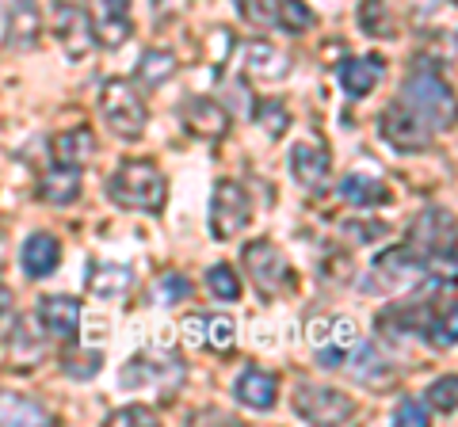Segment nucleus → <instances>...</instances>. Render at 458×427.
I'll return each instance as SVG.
<instances>
[{
  "label": "nucleus",
  "instance_id": "f257e3e1",
  "mask_svg": "<svg viewBox=\"0 0 458 427\" xmlns=\"http://www.w3.org/2000/svg\"><path fill=\"white\" fill-rule=\"evenodd\" d=\"M107 198L123 210L161 214L168 198L165 172L153 161H123L107 180Z\"/></svg>",
  "mask_w": 458,
  "mask_h": 427
},
{
  "label": "nucleus",
  "instance_id": "f03ea898",
  "mask_svg": "<svg viewBox=\"0 0 458 427\" xmlns=\"http://www.w3.org/2000/svg\"><path fill=\"white\" fill-rule=\"evenodd\" d=\"M409 248L420 255L428 272L454 275V218L443 206H428L409 230Z\"/></svg>",
  "mask_w": 458,
  "mask_h": 427
},
{
  "label": "nucleus",
  "instance_id": "7ed1b4c3",
  "mask_svg": "<svg viewBox=\"0 0 458 427\" xmlns=\"http://www.w3.org/2000/svg\"><path fill=\"white\" fill-rule=\"evenodd\" d=\"M99 115H104L107 130L123 141H138L149 126V107L141 99L138 84L123 80V77H111L99 92Z\"/></svg>",
  "mask_w": 458,
  "mask_h": 427
},
{
  "label": "nucleus",
  "instance_id": "20e7f679",
  "mask_svg": "<svg viewBox=\"0 0 458 427\" xmlns=\"http://www.w3.org/2000/svg\"><path fill=\"white\" fill-rule=\"evenodd\" d=\"M401 99L420 111L424 122L432 126V130H451L454 126V99H451V84L443 80L439 73L432 69H417V73H409L405 88H401Z\"/></svg>",
  "mask_w": 458,
  "mask_h": 427
},
{
  "label": "nucleus",
  "instance_id": "39448f33",
  "mask_svg": "<svg viewBox=\"0 0 458 427\" xmlns=\"http://www.w3.org/2000/svg\"><path fill=\"white\" fill-rule=\"evenodd\" d=\"M241 264H245V272L252 275L256 290L264 297H279L294 290V267L283 255V248L271 245V240H249L245 252H241Z\"/></svg>",
  "mask_w": 458,
  "mask_h": 427
},
{
  "label": "nucleus",
  "instance_id": "423d86ee",
  "mask_svg": "<svg viewBox=\"0 0 458 427\" xmlns=\"http://www.w3.org/2000/svg\"><path fill=\"white\" fill-rule=\"evenodd\" d=\"M378 134L397 153H424V149H432V138H436V130L424 122V115L412 111L405 99H397V104H390L378 115Z\"/></svg>",
  "mask_w": 458,
  "mask_h": 427
},
{
  "label": "nucleus",
  "instance_id": "0eeeda50",
  "mask_svg": "<svg viewBox=\"0 0 458 427\" xmlns=\"http://www.w3.org/2000/svg\"><path fill=\"white\" fill-rule=\"evenodd\" d=\"M291 408L306 423H348L355 416L352 397H344L333 386H313V381H298L291 393Z\"/></svg>",
  "mask_w": 458,
  "mask_h": 427
},
{
  "label": "nucleus",
  "instance_id": "6e6552de",
  "mask_svg": "<svg viewBox=\"0 0 458 427\" xmlns=\"http://www.w3.org/2000/svg\"><path fill=\"white\" fill-rule=\"evenodd\" d=\"M252 222V198L237 180H218L210 195V237L229 240Z\"/></svg>",
  "mask_w": 458,
  "mask_h": 427
},
{
  "label": "nucleus",
  "instance_id": "1a4fd4ad",
  "mask_svg": "<svg viewBox=\"0 0 458 427\" xmlns=\"http://www.w3.org/2000/svg\"><path fill=\"white\" fill-rule=\"evenodd\" d=\"M310 339L318 347V363L325 370H336L348 363V355L360 347V324L352 317H325V321H313L310 324Z\"/></svg>",
  "mask_w": 458,
  "mask_h": 427
},
{
  "label": "nucleus",
  "instance_id": "9d476101",
  "mask_svg": "<svg viewBox=\"0 0 458 427\" xmlns=\"http://www.w3.org/2000/svg\"><path fill=\"white\" fill-rule=\"evenodd\" d=\"M119 381L126 389L131 386H138V389L141 386H157L161 397L168 401V397L180 389V381H183V363L180 359H149V355H134V359L123 366Z\"/></svg>",
  "mask_w": 458,
  "mask_h": 427
},
{
  "label": "nucleus",
  "instance_id": "9b49d317",
  "mask_svg": "<svg viewBox=\"0 0 458 427\" xmlns=\"http://www.w3.org/2000/svg\"><path fill=\"white\" fill-rule=\"evenodd\" d=\"M180 122H183V130H188L191 138H199V141H222L229 134V126H233L229 111L218 104V99H210V96L183 99Z\"/></svg>",
  "mask_w": 458,
  "mask_h": 427
},
{
  "label": "nucleus",
  "instance_id": "f8f14e48",
  "mask_svg": "<svg viewBox=\"0 0 458 427\" xmlns=\"http://www.w3.org/2000/svg\"><path fill=\"white\" fill-rule=\"evenodd\" d=\"M38 324L42 332L54 336V339H77L81 329V302L69 294H50V297H38Z\"/></svg>",
  "mask_w": 458,
  "mask_h": 427
},
{
  "label": "nucleus",
  "instance_id": "ddd939ff",
  "mask_svg": "<svg viewBox=\"0 0 458 427\" xmlns=\"http://www.w3.org/2000/svg\"><path fill=\"white\" fill-rule=\"evenodd\" d=\"M286 164H291V176L302 183L306 191H321L328 172H333V153L325 146H313V141H298V146H291Z\"/></svg>",
  "mask_w": 458,
  "mask_h": 427
},
{
  "label": "nucleus",
  "instance_id": "4468645a",
  "mask_svg": "<svg viewBox=\"0 0 458 427\" xmlns=\"http://www.w3.org/2000/svg\"><path fill=\"white\" fill-rule=\"evenodd\" d=\"M241 65H245V73L256 80H283L291 73V58L267 38H249L245 46H241Z\"/></svg>",
  "mask_w": 458,
  "mask_h": 427
},
{
  "label": "nucleus",
  "instance_id": "2eb2a0df",
  "mask_svg": "<svg viewBox=\"0 0 458 427\" xmlns=\"http://www.w3.org/2000/svg\"><path fill=\"white\" fill-rule=\"evenodd\" d=\"M233 397H237V405H245L252 412H271L279 405V378L271 374V370L249 366L245 374L233 381Z\"/></svg>",
  "mask_w": 458,
  "mask_h": 427
},
{
  "label": "nucleus",
  "instance_id": "dca6fc26",
  "mask_svg": "<svg viewBox=\"0 0 458 427\" xmlns=\"http://www.w3.org/2000/svg\"><path fill=\"white\" fill-rule=\"evenodd\" d=\"M20 267L27 279H50L62 267V240L54 233H31L20 248Z\"/></svg>",
  "mask_w": 458,
  "mask_h": 427
},
{
  "label": "nucleus",
  "instance_id": "f3484780",
  "mask_svg": "<svg viewBox=\"0 0 458 427\" xmlns=\"http://www.w3.org/2000/svg\"><path fill=\"white\" fill-rule=\"evenodd\" d=\"M375 272H378V279L386 282V287H412L428 267L409 245H394L375 260Z\"/></svg>",
  "mask_w": 458,
  "mask_h": 427
},
{
  "label": "nucleus",
  "instance_id": "a211bd4d",
  "mask_svg": "<svg viewBox=\"0 0 458 427\" xmlns=\"http://www.w3.org/2000/svg\"><path fill=\"white\" fill-rule=\"evenodd\" d=\"M382 73H386V62L375 58V54H367V58H348L340 65V88L348 99H367L378 88Z\"/></svg>",
  "mask_w": 458,
  "mask_h": 427
},
{
  "label": "nucleus",
  "instance_id": "6ab92c4d",
  "mask_svg": "<svg viewBox=\"0 0 458 427\" xmlns=\"http://www.w3.org/2000/svg\"><path fill=\"white\" fill-rule=\"evenodd\" d=\"M38 35H42L38 4H35V0H12L4 46H8V50H31L35 42H38Z\"/></svg>",
  "mask_w": 458,
  "mask_h": 427
},
{
  "label": "nucleus",
  "instance_id": "aec40b11",
  "mask_svg": "<svg viewBox=\"0 0 458 427\" xmlns=\"http://www.w3.org/2000/svg\"><path fill=\"white\" fill-rule=\"evenodd\" d=\"M96 134L89 130V126H73V130H62L54 138V146H50V153H54V161L57 164H73V168H84L96 156Z\"/></svg>",
  "mask_w": 458,
  "mask_h": 427
},
{
  "label": "nucleus",
  "instance_id": "412c9836",
  "mask_svg": "<svg viewBox=\"0 0 458 427\" xmlns=\"http://www.w3.org/2000/svg\"><path fill=\"white\" fill-rule=\"evenodd\" d=\"M81 168L73 164H54L47 176L38 180V195L47 198L50 206H69V203H77L81 198Z\"/></svg>",
  "mask_w": 458,
  "mask_h": 427
},
{
  "label": "nucleus",
  "instance_id": "4be33fe9",
  "mask_svg": "<svg viewBox=\"0 0 458 427\" xmlns=\"http://www.w3.org/2000/svg\"><path fill=\"white\" fill-rule=\"evenodd\" d=\"M340 198L344 203H352V206H360V210H370V206H386L390 203V188H386L382 180L375 176H363V172H348L340 180Z\"/></svg>",
  "mask_w": 458,
  "mask_h": 427
},
{
  "label": "nucleus",
  "instance_id": "5701e85b",
  "mask_svg": "<svg viewBox=\"0 0 458 427\" xmlns=\"http://www.w3.org/2000/svg\"><path fill=\"white\" fill-rule=\"evenodd\" d=\"M176 69H180V62H176V54L172 50H146L138 58L134 84H141L146 92H157L161 84H168L172 77H176Z\"/></svg>",
  "mask_w": 458,
  "mask_h": 427
},
{
  "label": "nucleus",
  "instance_id": "b1692460",
  "mask_svg": "<svg viewBox=\"0 0 458 427\" xmlns=\"http://www.w3.org/2000/svg\"><path fill=\"white\" fill-rule=\"evenodd\" d=\"M131 287H134V272L126 264H96L92 275H89V290L96 297H104V302H111V297H123Z\"/></svg>",
  "mask_w": 458,
  "mask_h": 427
},
{
  "label": "nucleus",
  "instance_id": "393cba45",
  "mask_svg": "<svg viewBox=\"0 0 458 427\" xmlns=\"http://www.w3.org/2000/svg\"><path fill=\"white\" fill-rule=\"evenodd\" d=\"M355 351H360V355H355V363H352L355 381H363V386H390V381L397 378L394 366H390V359H386V355H378V347L360 344Z\"/></svg>",
  "mask_w": 458,
  "mask_h": 427
},
{
  "label": "nucleus",
  "instance_id": "a878e982",
  "mask_svg": "<svg viewBox=\"0 0 458 427\" xmlns=\"http://www.w3.org/2000/svg\"><path fill=\"white\" fill-rule=\"evenodd\" d=\"M57 35H62L65 50H69V58L81 62L84 54H89V46H92V23H89V12H84V8H69L65 16H62V27H57Z\"/></svg>",
  "mask_w": 458,
  "mask_h": 427
},
{
  "label": "nucleus",
  "instance_id": "bb28decb",
  "mask_svg": "<svg viewBox=\"0 0 458 427\" xmlns=\"http://www.w3.org/2000/svg\"><path fill=\"white\" fill-rule=\"evenodd\" d=\"M276 23L283 27L286 35H306L313 23H318V16H313V8L306 4V0H279L276 8Z\"/></svg>",
  "mask_w": 458,
  "mask_h": 427
},
{
  "label": "nucleus",
  "instance_id": "cd10ccee",
  "mask_svg": "<svg viewBox=\"0 0 458 427\" xmlns=\"http://www.w3.org/2000/svg\"><path fill=\"white\" fill-rule=\"evenodd\" d=\"M233 344H237V324H233V317H225V313H214V317L203 321V347L225 355V351H233Z\"/></svg>",
  "mask_w": 458,
  "mask_h": 427
},
{
  "label": "nucleus",
  "instance_id": "c85d7f7f",
  "mask_svg": "<svg viewBox=\"0 0 458 427\" xmlns=\"http://www.w3.org/2000/svg\"><path fill=\"white\" fill-rule=\"evenodd\" d=\"M256 126H260L267 138H283L291 130V111H286L283 99H260V104H256Z\"/></svg>",
  "mask_w": 458,
  "mask_h": 427
},
{
  "label": "nucleus",
  "instance_id": "c756f323",
  "mask_svg": "<svg viewBox=\"0 0 458 427\" xmlns=\"http://www.w3.org/2000/svg\"><path fill=\"white\" fill-rule=\"evenodd\" d=\"M0 423H50L47 408H38L20 397H0Z\"/></svg>",
  "mask_w": 458,
  "mask_h": 427
},
{
  "label": "nucleus",
  "instance_id": "7c9ffc66",
  "mask_svg": "<svg viewBox=\"0 0 458 427\" xmlns=\"http://www.w3.org/2000/svg\"><path fill=\"white\" fill-rule=\"evenodd\" d=\"M360 27L370 38H390V12H386V0H360Z\"/></svg>",
  "mask_w": 458,
  "mask_h": 427
},
{
  "label": "nucleus",
  "instance_id": "2f4dec72",
  "mask_svg": "<svg viewBox=\"0 0 458 427\" xmlns=\"http://www.w3.org/2000/svg\"><path fill=\"white\" fill-rule=\"evenodd\" d=\"M207 287H210V294L218 297V302H237L241 297V275L229 264H214L207 272Z\"/></svg>",
  "mask_w": 458,
  "mask_h": 427
},
{
  "label": "nucleus",
  "instance_id": "473e14b6",
  "mask_svg": "<svg viewBox=\"0 0 458 427\" xmlns=\"http://www.w3.org/2000/svg\"><path fill=\"white\" fill-rule=\"evenodd\" d=\"M153 297L161 306H176V302H188L191 297V279L180 275V272H165L161 279L153 282Z\"/></svg>",
  "mask_w": 458,
  "mask_h": 427
},
{
  "label": "nucleus",
  "instance_id": "72a5a7b5",
  "mask_svg": "<svg viewBox=\"0 0 458 427\" xmlns=\"http://www.w3.org/2000/svg\"><path fill=\"white\" fill-rule=\"evenodd\" d=\"M454 393H458V378L454 374H443V378H436L432 386H428L424 405L443 412V416H454V408H458V397Z\"/></svg>",
  "mask_w": 458,
  "mask_h": 427
},
{
  "label": "nucleus",
  "instance_id": "f704fd0d",
  "mask_svg": "<svg viewBox=\"0 0 458 427\" xmlns=\"http://www.w3.org/2000/svg\"><path fill=\"white\" fill-rule=\"evenodd\" d=\"M99 366H104V355L99 351H69V355H62V374L65 378L89 381V378L99 374Z\"/></svg>",
  "mask_w": 458,
  "mask_h": 427
},
{
  "label": "nucleus",
  "instance_id": "c9c22d12",
  "mask_svg": "<svg viewBox=\"0 0 458 427\" xmlns=\"http://www.w3.org/2000/svg\"><path fill=\"white\" fill-rule=\"evenodd\" d=\"M237 12L245 16L252 27H276V8L279 0H233Z\"/></svg>",
  "mask_w": 458,
  "mask_h": 427
},
{
  "label": "nucleus",
  "instance_id": "e433bc0d",
  "mask_svg": "<svg viewBox=\"0 0 458 427\" xmlns=\"http://www.w3.org/2000/svg\"><path fill=\"white\" fill-rule=\"evenodd\" d=\"M107 423H114V427H126V423L153 427V423H157V412H153L149 405H126V408H114L111 416H107Z\"/></svg>",
  "mask_w": 458,
  "mask_h": 427
},
{
  "label": "nucleus",
  "instance_id": "4c0bfd02",
  "mask_svg": "<svg viewBox=\"0 0 458 427\" xmlns=\"http://www.w3.org/2000/svg\"><path fill=\"white\" fill-rule=\"evenodd\" d=\"M394 423L424 427V423H428V405H420V401H401V405L394 408Z\"/></svg>",
  "mask_w": 458,
  "mask_h": 427
},
{
  "label": "nucleus",
  "instance_id": "58836bf2",
  "mask_svg": "<svg viewBox=\"0 0 458 427\" xmlns=\"http://www.w3.org/2000/svg\"><path fill=\"white\" fill-rule=\"evenodd\" d=\"M99 16L96 20H131V0H96Z\"/></svg>",
  "mask_w": 458,
  "mask_h": 427
},
{
  "label": "nucleus",
  "instance_id": "ea45409f",
  "mask_svg": "<svg viewBox=\"0 0 458 427\" xmlns=\"http://www.w3.org/2000/svg\"><path fill=\"white\" fill-rule=\"evenodd\" d=\"M12 321H16V297L0 282V329H12Z\"/></svg>",
  "mask_w": 458,
  "mask_h": 427
},
{
  "label": "nucleus",
  "instance_id": "a19ab883",
  "mask_svg": "<svg viewBox=\"0 0 458 427\" xmlns=\"http://www.w3.org/2000/svg\"><path fill=\"white\" fill-rule=\"evenodd\" d=\"M203 321L207 317H188V321H183V336H188V344H203Z\"/></svg>",
  "mask_w": 458,
  "mask_h": 427
}]
</instances>
